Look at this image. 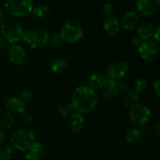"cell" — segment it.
Returning <instances> with one entry per match:
<instances>
[{"mask_svg": "<svg viewBox=\"0 0 160 160\" xmlns=\"http://www.w3.org/2000/svg\"><path fill=\"white\" fill-rule=\"evenodd\" d=\"M71 103L75 112L81 114L89 113L95 109L98 103L95 91L88 86L81 85L73 91L71 97Z\"/></svg>", "mask_w": 160, "mask_h": 160, "instance_id": "6da1fadb", "label": "cell"}, {"mask_svg": "<svg viewBox=\"0 0 160 160\" xmlns=\"http://www.w3.org/2000/svg\"><path fill=\"white\" fill-rule=\"evenodd\" d=\"M23 30L13 18H5L0 24L1 37L10 45L17 44L22 40Z\"/></svg>", "mask_w": 160, "mask_h": 160, "instance_id": "7a4b0ae2", "label": "cell"}, {"mask_svg": "<svg viewBox=\"0 0 160 160\" xmlns=\"http://www.w3.org/2000/svg\"><path fill=\"white\" fill-rule=\"evenodd\" d=\"M35 142V137L32 131L27 128H20L12 134L10 145L20 152H28Z\"/></svg>", "mask_w": 160, "mask_h": 160, "instance_id": "3957f363", "label": "cell"}, {"mask_svg": "<svg viewBox=\"0 0 160 160\" xmlns=\"http://www.w3.org/2000/svg\"><path fill=\"white\" fill-rule=\"evenodd\" d=\"M60 34L65 42L71 44L77 43L84 35V27L80 20L74 18L69 19L62 24Z\"/></svg>", "mask_w": 160, "mask_h": 160, "instance_id": "277c9868", "label": "cell"}, {"mask_svg": "<svg viewBox=\"0 0 160 160\" xmlns=\"http://www.w3.org/2000/svg\"><path fill=\"white\" fill-rule=\"evenodd\" d=\"M5 10L13 17H24L31 14L34 9L33 0H6Z\"/></svg>", "mask_w": 160, "mask_h": 160, "instance_id": "5b68a950", "label": "cell"}, {"mask_svg": "<svg viewBox=\"0 0 160 160\" xmlns=\"http://www.w3.org/2000/svg\"><path fill=\"white\" fill-rule=\"evenodd\" d=\"M129 117L134 126L143 127L151 118V111L145 104L137 102L129 108Z\"/></svg>", "mask_w": 160, "mask_h": 160, "instance_id": "8992f818", "label": "cell"}, {"mask_svg": "<svg viewBox=\"0 0 160 160\" xmlns=\"http://www.w3.org/2000/svg\"><path fill=\"white\" fill-rule=\"evenodd\" d=\"M141 58L147 62H153L159 55V44L152 40L144 41L138 48Z\"/></svg>", "mask_w": 160, "mask_h": 160, "instance_id": "52a82bcc", "label": "cell"}, {"mask_svg": "<svg viewBox=\"0 0 160 160\" xmlns=\"http://www.w3.org/2000/svg\"><path fill=\"white\" fill-rule=\"evenodd\" d=\"M130 66L126 61H118L111 64L106 70V77L107 79L114 81L123 80L129 71Z\"/></svg>", "mask_w": 160, "mask_h": 160, "instance_id": "ba28073f", "label": "cell"}, {"mask_svg": "<svg viewBox=\"0 0 160 160\" xmlns=\"http://www.w3.org/2000/svg\"><path fill=\"white\" fill-rule=\"evenodd\" d=\"M136 10L143 17H152L158 12L160 0H137Z\"/></svg>", "mask_w": 160, "mask_h": 160, "instance_id": "9c48e42d", "label": "cell"}, {"mask_svg": "<svg viewBox=\"0 0 160 160\" xmlns=\"http://www.w3.org/2000/svg\"><path fill=\"white\" fill-rule=\"evenodd\" d=\"M9 60L16 66H21L27 59V52L24 48L18 44L12 45L6 52Z\"/></svg>", "mask_w": 160, "mask_h": 160, "instance_id": "30bf717a", "label": "cell"}, {"mask_svg": "<svg viewBox=\"0 0 160 160\" xmlns=\"http://www.w3.org/2000/svg\"><path fill=\"white\" fill-rule=\"evenodd\" d=\"M6 106L8 112L17 115H21L26 112L28 108L27 102L20 97H11L8 98L6 102Z\"/></svg>", "mask_w": 160, "mask_h": 160, "instance_id": "8fae6325", "label": "cell"}, {"mask_svg": "<svg viewBox=\"0 0 160 160\" xmlns=\"http://www.w3.org/2000/svg\"><path fill=\"white\" fill-rule=\"evenodd\" d=\"M49 32L48 30L45 27H40L34 30V40L30 48L31 49H36L38 48H42L48 45L49 40Z\"/></svg>", "mask_w": 160, "mask_h": 160, "instance_id": "7c38bea8", "label": "cell"}, {"mask_svg": "<svg viewBox=\"0 0 160 160\" xmlns=\"http://www.w3.org/2000/svg\"><path fill=\"white\" fill-rule=\"evenodd\" d=\"M102 27L104 31L109 36H116L120 31V23L118 19L112 16L106 17L103 20Z\"/></svg>", "mask_w": 160, "mask_h": 160, "instance_id": "4fadbf2b", "label": "cell"}, {"mask_svg": "<svg viewBox=\"0 0 160 160\" xmlns=\"http://www.w3.org/2000/svg\"><path fill=\"white\" fill-rule=\"evenodd\" d=\"M139 24V16L135 11H128L122 17V25L127 31H134Z\"/></svg>", "mask_w": 160, "mask_h": 160, "instance_id": "5bb4252c", "label": "cell"}, {"mask_svg": "<svg viewBox=\"0 0 160 160\" xmlns=\"http://www.w3.org/2000/svg\"><path fill=\"white\" fill-rule=\"evenodd\" d=\"M136 29H137V36L142 42L151 40L152 38L155 29L152 24L149 22L143 21L142 23H139Z\"/></svg>", "mask_w": 160, "mask_h": 160, "instance_id": "9a60e30c", "label": "cell"}, {"mask_svg": "<svg viewBox=\"0 0 160 160\" xmlns=\"http://www.w3.org/2000/svg\"><path fill=\"white\" fill-rule=\"evenodd\" d=\"M106 81H107V78H106V75L99 73V72H97V73H94L90 75L88 80L87 86L93 89L94 91L100 90V89L103 88Z\"/></svg>", "mask_w": 160, "mask_h": 160, "instance_id": "2e32d148", "label": "cell"}, {"mask_svg": "<svg viewBox=\"0 0 160 160\" xmlns=\"http://www.w3.org/2000/svg\"><path fill=\"white\" fill-rule=\"evenodd\" d=\"M70 128L73 133H80L84 128V118L83 114L74 112L70 115Z\"/></svg>", "mask_w": 160, "mask_h": 160, "instance_id": "e0dca14e", "label": "cell"}, {"mask_svg": "<svg viewBox=\"0 0 160 160\" xmlns=\"http://www.w3.org/2000/svg\"><path fill=\"white\" fill-rule=\"evenodd\" d=\"M119 93L117 81L107 79L102 88V95L106 100H112Z\"/></svg>", "mask_w": 160, "mask_h": 160, "instance_id": "ac0fdd59", "label": "cell"}, {"mask_svg": "<svg viewBox=\"0 0 160 160\" xmlns=\"http://www.w3.org/2000/svg\"><path fill=\"white\" fill-rule=\"evenodd\" d=\"M50 68H51L52 73H56V74H62V73H65L68 69V62L64 59L57 58L51 62Z\"/></svg>", "mask_w": 160, "mask_h": 160, "instance_id": "d6986e66", "label": "cell"}, {"mask_svg": "<svg viewBox=\"0 0 160 160\" xmlns=\"http://www.w3.org/2000/svg\"><path fill=\"white\" fill-rule=\"evenodd\" d=\"M139 101V94L136 93L134 91H128L122 97V103L124 107L129 109L131 106L134 105L135 103L138 102Z\"/></svg>", "mask_w": 160, "mask_h": 160, "instance_id": "ffe728a7", "label": "cell"}, {"mask_svg": "<svg viewBox=\"0 0 160 160\" xmlns=\"http://www.w3.org/2000/svg\"><path fill=\"white\" fill-rule=\"evenodd\" d=\"M141 138H142V134L140 129L138 128H130L125 134V141L130 145L136 144Z\"/></svg>", "mask_w": 160, "mask_h": 160, "instance_id": "44dd1931", "label": "cell"}, {"mask_svg": "<svg viewBox=\"0 0 160 160\" xmlns=\"http://www.w3.org/2000/svg\"><path fill=\"white\" fill-rule=\"evenodd\" d=\"M14 123H15V118L14 115L9 112H6L2 115L1 119H0V125L1 128L5 131L11 129L13 127Z\"/></svg>", "mask_w": 160, "mask_h": 160, "instance_id": "7402d4cb", "label": "cell"}, {"mask_svg": "<svg viewBox=\"0 0 160 160\" xmlns=\"http://www.w3.org/2000/svg\"><path fill=\"white\" fill-rule=\"evenodd\" d=\"M50 13V7L46 4H39L38 6H34L32 14L35 18L42 19L48 17Z\"/></svg>", "mask_w": 160, "mask_h": 160, "instance_id": "603a6c76", "label": "cell"}, {"mask_svg": "<svg viewBox=\"0 0 160 160\" xmlns=\"http://www.w3.org/2000/svg\"><path fill=\"white\" fill-rule=\"evenodd\" d=\"M14 152V148L10 144L3 143L0 145V160H10Z\"/></svg>", "mask_w": 160, "mask_h": 160, "instance_id": "cb8c5ba5", "label": "cell"}, {"mask_svg": "<svg viewBox=\"0 0 160 160\" xmlns=\"http://www.w3.org/2000/svg\"><path fill=\"white\" fill-rule=\"evenodd\" d=\"M65 42L63 38H62V34L60 33H56V34H53L51 37H49V40H48V43L50 46L52 48H59L63 45Z\"/></svg>", "mask_w": 160, "mask_h": 160, "instance_id": "d4e9b609", "label": "cell"}, {"mask_svg": "<svg viewBox=\"0 0 160 160\" xmlns=\"http://www.w3.org/2000/svg\"><path fill=\"white\" fill-rule=\"evenodd\" d=\"M74 112V108H73L71 102L64 103V104L61 105L59 109H58V113L61 117H68V116H70Z\"/></svg>", "mask_w": 160, "mask_h": 160, "instance_id": "484cf974", "label": "cell"}, {"mask_svg": "<svg viewBox=\"0 0 160 160\" xmlns=\"http://www.w3.org/2000/svg\"><path fill=\"white\" fill-rule=\"evenodd\" d=\"M148 85V81L145 78H139L135 81L134 84V89L133 91L138 94H140L143 92Z\"/></svg>", "mask_w": 160, "mask_h": 160, "instance_id": "4316f807", "label": "cell"}, {"mask_svg": "<svg viewBox=\"0 0 160 160\" xmlns=\"http://www.w3.org/2000/svg\"><path fill=\"white\" fill-rule=\"evenodd\" d=\"M34 30L26 29L23 31L22 40L25 44L30 45L34 42Z\"/></svg>", "mask_w": 160, "mask_h": 160, "instance_id": "83f0119b", "label": "cell"}, {"mask_svg": "<svg viewBox=\"0 0 160 160\" xmlns=\"http://www.w3.org/2000/svg\"><path fill=\"white\" fill-rule=\"evenodd\" d=\"M30 150L34 152H35L36 154L39 155V156H41L42 155L44 154V152H45V145H44L42 142H36L35 141V142L33 143V145H31Z\"/></svg>", "mask_w": 160, "mask_h": 160, "instance_id": "f1b7e54d", "label": "cell"}, {"mask_svg": "<svg viewBox=\"0 0 160 160\" xmlns=\"http://www.w3.org/2000/svg\"><path fill=\"white\" fill-rule=\"evenodd\" d=\"M21 121L27 128H30L34 123V118L31 117L30 114L24 112V113L21 114Z\"/></svg>", "mask_w": 160, "mask_h": 160, "instance_id": "f546056e", "label": "cell"}, {"mask_svg": "<svg viewBox=\"0 0 160 160\" xmlns=\"http://www.w3.org/2000/svg\"><path fill=\"white\" fill-rule=\"evenodd\" d=\"M102 12L106 17L111 16V14L113 12L114 10L113 5L110 2H106L105 4H103L102 7Z\"/></svg>", "mask_w": 160, "mask_h": 160, "instance_id": "4dcf8cb0", "label": "cell"}, {"mask_svg": "<svg viewBox=\"0 0 160 160\" xmlns=\"http://www.w3.org/2000/svg\"><path fill=\"white\" fill-rule=\"evenodd\" d=\"M117 88H118L119 92H122V93L125 94L129 91V85H128V82L123 80H120V81H117Z\"/></svg>", "mask_w": 160, "mask_h": 160, "instance_id": "1f68e13d", "label": "cell"}, {"mask_svg": "<svg viewBox=\"0 0 160 160\" xmlns=\"http://www.w3.org/2000/svg\"><path fill=\"white\" fill-rule=\"evenodd\" d=\"M141 131V134H142V137L145 138H148L151 137L153 134V130L150 127L145 126L142 127V129L140 130Z\"/></svg>", "mask_w": 160, "mask_h": 160, "instance_id": "d6a6232c", "label": "cell"}, {"mask_svg": "<svg viewBox=\"0 0 160 160\" xmlns=\"http://www.w3.org/2000/svg\"><path fill=\"white\" fill-rule=\"evenodd\" d=\"M34 97L33 95V92L31 90H28V89H25L23 92H21V95H20V98L23 100V101H31V99Z\"/></svg>", "mask_w": 160, "mask_h": 160, "instance_id": "836d02e7", "label": "cell"}, {"mask_svg": "<svg viewBox=\"0 0 160 160\" xmlns=\"http://www.w3.org/2000/svg\"><path fill=\"white\" fill-rule=\"evenodd\" d=\"M23 160H40V156L36 154L34 152L29 150V151H28L27 154L25 155Z\"/></svg>", "mask_w": 160, "mask_h": 160, "instance_id": "e575fe53", "label": "cell"}, {"mask_svg": "<svg viewBox=\"0 0 160 160\" xmlns=\"http://www.w3.org/2000/svg\"><path fill=\"white\" fill-rule=\"evenodd\" d=\"M152 88L155 95L159 98L160 96V81L159 79L153 80L152 81Z\"/></svg>", "mask_w": 160, "mask_h": 160, "instance_id": "d590c367", "label": "cell"}, {"mask_svg": "<svg viewBox=\"0 0 160 160\" xmlns=\"http://www.w3.org/2000/svg\"><path fill=\"white\" fill-rule=\"evenodd\" d=\"M152 38H153V42H155L156 43L159 44V42H160V28H156V29L154 30Z\"/></svg>", "mask_w": 160, "mask_h": 160, "instance_id": "8d00e7d4", "label": "cell"}, {"mask_svg": "<svg viewBox=\"0 0 160 160\" xmlns=\"http://www.w3.org/2000/svg\"><path fill=\"white\" fill-rule=\"evenodd\" d=\"M142 41L141 40V39L139 38L138 36L133 38L131 41V45H132L134 48H138V47L140 46V45L142 44Z\"/></svg>", "mask_w": 160, "mask_h": 160, "instance_id": "74e56055", "label": "cell"}, {"mask_svg": "<svg viewBox=\"0 0 160 160\" xmlns=\"http://www.w3.org/2000/svg\"><path fill=\"white\" fill-rule=\"evenodd\" d=\"M6 138V134L5 132V131L2 128H0V145H2L5 142Z\"/></svg>", "mask_w": 160, "mask_h": 160, "instance_id": "f35d334b", "label": "cell"}, {"mask_svg": "<svg viewBox=\"0 0 160 160\" xmlns=\"http://www.w3.org/2000/svg\"><path fill=\"white\" fill-rule=\"evenodd\" d=\"M7 48V42L0 36V51H4Z\"/></svg>", "mask_w": 160, "mask_h": 160, "instance_id": "ab89813d", "label": "cell"}, {"mask_svg": "<svg viewBox=\"0 0 160 160\" xmlns=\"http://www.w3.org/2000/svg\"><path fill=\"white\" fill-rule=\"evenodd\" d=\"M153 131H154L153 132L156 134V136H159V134H160V123H157V125H156V128H154Z\"/></svg>", "mask_w": 160, "mask_h": 160, "instance_id": "60d3db41", "label": "cell"}, {"mask_svg": "<svg viewBox=\"0 0 160 160\" xmlns=\"http://www.w3.org/2000/svg\"><path fill=\"white\" fill-rule=\"evenodd\" d=\"M5 19V12L3 10V9L2 7H0V24L2 23V22L3 21V20Z\"/></svg>", "mask_w": 160, "mask_h": 160, "instance_id": "b9f144b4", "label": "cell"}]
</instances>
